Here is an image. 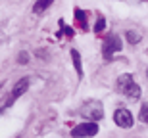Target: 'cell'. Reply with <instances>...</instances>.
Segmentation results:
<instances>
[{"label":"cell","mask_w":148,"mask_h":138,"mask_svg":"<svg viewBox=\"0 0 148 138\" xmlns=\"http://www.w3.org/2000/svg\"><path fill=\"white\" fill-rule=\"evenodd\" d=\"M146 73H148V71H146Z\"/></svg>","instance_id":"5bb4252c"},{"label":"cell","mask_w":148,"mask_h":138,"mask_svg":"<svg viewBox=\"0 0 148 138\" xmlns=\"http://www.w3.org/2000/svg\"><path fill=\"white\" fill-rule=\"evenodd\" d=\"M71 60H73V65H75V69H77V77L79 79H83V65H81V54L77 52L75 48L71 50Z\"/></svg>","instance_id":"52a82bcc"},{"label":"cell","mask_w":148,"mask_h":138,"mask_svg":"<svg viewBox=\"0 0 148 138\" xmlns=\"http://www.w3.org/2000/svg\"><path fill=\"white\" fill-rule=\"evenodd\" d=\"M125 37H127V40H129V44H137L138 40L143 39V37H140V33H135V31H127Z\"/></svg>","instance_id":"9c48e42d"},{"label":"cell","mask_w":148,"mask_h":138,"mask_svg":"<svg viewBox=\"0 0 148 138\" xmlns=\"http://www.w3.org/2000/svg\"><path fill=\"white\" fill-rule=\"evenodd\" d=\"M29 84H31V81H29L27 77H23L21 81H17L16 83V86H14V90L10 92V96H8V100H6V107H10L14 102H16L19 96H23V94L27 92V88H29Z\"/></svg>","instance_id":"277c9868"},{"label":"cell","mask_w":148,"mask_h":138,"mask_svg":"<svg viewBox=\"0 0 148 138\" xmlns=\"http://www.w3.org/2000/svg\"><path fill=\"white\" fill-rule=\"evenodd\" d=\"M96 133H98V125H96L94 121H87V123H81V125H77V127L71 131V136L85 138V136H94Z\"/></svg>","instance_id":"5b68a950"},{"label":"cell","mask_w":148,"mask_h":138,"mask_svg":"<svg viewBox=\"0 0 148 138\" xmlns=\"http://www.w3.org/2000/svg\"><path fill=\"white\" fill-rule=\"evenodd\" d=\"M104 27H106V19L104 17H98V21H96V25H94V31L100 33V31H104Z\"/></svg>","instance_id":"8fae6325"},{"label":"cell","mask_w":148,"mask_h":138,"mask_svg":"<svg viewBox=\"0 0 148 138\" xmlns=\"http://www.w3.org/2000/svg\"><path fill=\"white\" fill-rule=\"evenodd\" d=\"M27 54H25V52H21V54H19V63H27Z\"/></svg>","instance_id":"4fadbf2b"},{"label":"cell","mask_w":148,"mask_h":138,"mask_svg":"<svg viewBox=\"0 0 148 138\" xmlns=\"http://www.w3.org/2000/svg\"><path fill=\"white\" fill-rule=\"evenodd\" d=\"M75 17H77V19H79L81 23H85V12H83V10L75 8Z\"/></svg>","instance_id":"7c38bea8"},{"label":"cell","mask_w":148,"mask_h":138,"mask_svg":"<svg viewBox=\"0 0 148 138\" xmlns=\"http://www.w3.org/2000/svg\"><path fill=\"white\" fill-rule=\"evenodd\" d=\"M81 115L85 117L87 121H100L102 115H104L102 104H100V102H87V104L81 107Z\"/></svg>","instance_id":"7a4b0ae2"},{"label":"cell","mask_w":148,"mask_h":138,"mask_svg":"<svg viewBox=\"0 0 148 138\" xmlns=\"http://www.w3.org/2000/svg\"><path fill=\"white\" fill-rule=\"evenodd\" d=\"M115 86H117V92L125 94L127 98H131V100H137L138 96H140V86L135 83V79H133L131 73H125V75H121V77L117 79Z\"/></svg>","instance_id":"6da1fadb"},{"label":"cell","mask_w":148,"mask_h":138,"mask_svg":"<svg viewBox=\"0 0 148 138\" xmlns=\"http://www.w3.org/2000/svg\"><path fill=\"white\" fill-rule=\"evenodd\" d=\"M114 121H115V125L121 127V128H131L135 119H133V115H131L129 109L119 107V109H115V113H114Z\"/></svg>","instance_id":"8992f818"},{"label":"cell","mask_w":148,"mask_h":138,"mask_svg":"<svg viewBox=\"0 0 148 138\" xmlns=\"http://www.w3.org/2000/svg\"><path fill=\"white\" fill-rule=\"evenodd\" d=\"M121 39L117 37V35H110L108 39L104 40V48H102V56H104L106 61H112V58H114L115 52H119L121 50Z\"/></svg>","instance_id":"3957f363"},{"label":"cell","mask_w":148,"mask_h":138,"mask_svg":"<svg viewBox=\"0 0 148 138\" xmlns=\"http://www.w3.org/2000/svg\"><path fill=\"white\" fill-rule=\"evenodd\" d=\"M138 117H140V121H143V123L148 125V104H144L143 107H140V115H138Z\"/></svg>","instance_id":"30bf717a"},{"label":"cell","mask_w":148,"mask_h":138,"mask_svg":"<svg viewBox=\"0 0 148 138\" xmlns=\"http://www.w3.org/2000/svg\"><path fill=\"white\" fill-rule=\"evenodd\" d=\"M52 2H54V0H38L37 4H35L33 12H35V14H42V12L46 10V8H48L50 4H52Z\"/></svg>","instance_id":"ba28073f"}]
</instances>
